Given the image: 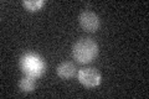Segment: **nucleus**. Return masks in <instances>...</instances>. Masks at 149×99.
Masks as SVG:
<instances>
[{"label":"nucleus","mask_w":149,"mask_h":99,"mask_svg":"<svg viewBox=\"0 0 149 99\" xmlns=\"http://www.w3.org/2000/svg\"><path fill=\"white\" fill-rule=\"evenodd\" d=\"M98 53V46L91 39L78 40L72 47V56L78 63H90Z\"/></svg>","instance_id":"nucleus-1"},{"label":"nucleus","mask_w":149,"mask_h":99,"mask_svg":"<svg viewBox=\"0 0 149 99\" xmlns=\"http://www.w3.org/2000/svg\"><path fill=\"white\" fill-rule=\"evenodd\" d=\"M20 66H21L22 72L26 73L27 76H30V77H34V78L41 76L46 67L42 58L39 57L37 55H32V53L24 56V57L21 58Z\"/></svg>","instance_id":"nucleus-2"},{"label":"nucleus","mask_w":149,"mask_h":99,"mask_svg":"<svg viewBox=\"0 0 149 99\" xmlns=\"http://www.w3.org/2000/svg\"><path fill=\"white\" fill-rule=\"evenodd\" d=\"M78 79L87 88L98 86L101 82V73L96 68H83L78 72Z\"/></svg>","instance_id":"nucleus-3"},{"label":"nucleus","mask_w":149,"mask_h":99,"mask_svg":"<svg viewBox=\"0 0 149 99\" xmlns=\"http://www.w3.org/2000/svg\"><path fill=\"white\" fill-rule=\"evenodd\" d=\"M80 24L83 30L88 32H95L100 27V19L92 11H85L80 15Z\"/></svg>","instance_id":"nucleus-4"},{"label":"nucleus","mask_w":149,"mask_h":99,"mask_svg":"<svg viewBox=\"0 0 149 99\" xmlns=\"http://www.w3.org/2000/svg\"><path fill=\"white\" fill-rule=\"evenodd\" d=\"M76 73V67L72 62H62L57 67V74L63 79L72 78Z\"/></svg>","instance_id":"nucleus-5"},{"label":"nucleus","mask_w":149,"mask_h":99,"mask_svg":"<svg viewBox=\"0 0 149 99\" xmlns=\"http://www.w3.org/2000/svg\"><path fill=\"white\" fill-rule=\"evenodd\" d=\"M19 87L22 92H32L36 87V81L34 77H30V76H26V77H22L19 82Z\"/></svg>","instance_id":"nucleus-6"},{"label":"nucleus","mask_w":149,"mask_h":99,"mask_svg":"<svg viewBox=\"0 0 149 99\" xmlns=\"http://www.w3.org/2000/svg\"><path fill=\"white\" fill-rule=\"evenodd\" d=\"M44 4H45L44 0H35V1H27V0H24V1H22V5H24L29 11H37Z\"/></svg>","instance_id":"nucleus-7"}]
</instances>
